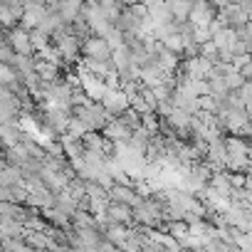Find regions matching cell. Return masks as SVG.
I'll use <instances>...</instances> for the list:
<instances>
[{"label": "cell", "mask_w": 252, "mask_h": 252, "mask_svg": "<svg viewBox=\"0 0 252 252\" xmlns=\"http://www.w3.org/2000/svg\"><path fill=\"white\" fill-rule=\"evenodd\" d=\"M82 55L84 57H94V60H111V47H109L106 37L89 35V37L82 40Z\"/></svg>", "instance_id": "cell-1"}, {"label": "cell", "mask_w": 252, "mask_h": 252, "mask_svg": "<svg viewBox=\"0 0 252 252\" xmlns=\"http://www.w3.org/2000/svg\"><path fill=\"white\" fill-rule=\"evenodd\" d=\"M8 42L15 50V55H35L32 42H30V30H25L20 25H15V28L8 30Z\"/></svg>", "instance_id": "cell-2"}, {"label": "cell", "mask_w": 252, "mask_h": 252, "mask_svg": "<svg viewBox=\"0 0 252 252\" xmlns=\"http://www.w3.org/2000/svg\"><path fill=\"white\" fill-rule=\"evenodd\" d=\"M131 126H126L119 116H114V119H109L106 124H104V129H101V134L109 139V141H129L131 139Z\"/></svg>", "instance_id": "cell-3"}, {"label": "cell", "mask_w": 252, "mask_h": 252, "mask_svg": "<svg viewBox=\"0 0 252 252\" xmlns=\"http://www.w3.org/2000/svg\"><path fill=\"white\" fill-rule=\"evenodd\" d=\"M101 104H104L114 116H119L126 106H129V94H126L124 89H119V87H116V89H109V87H106V94L101 96Z\"/></svg>", "instance_id": "cell-4"}, {"label": "cell", "mask_w": 252, "mask_h": 252, "mask_svg": "<svg viewBox=\"0 0 252 252\" xmlns=\"http://www.w3.org/2000/svg\"><path fill=\"white\" fill-rule=\"evenodd\" d=\"M106 215L114 222H124V225H134V208L129 203H119V200H109L106 203Z\"/></svg>", "instance_id": "cell-5"}, {"label": "cell", "mask_w": 252, "mask_h": 252, "mask_svg": "<svg viewBox=\"0 0 252 252\" xmlns=\"http://www.w3.org/2000/svg\"><path fill=\"white\" fill-rule=\"evenodd\" d=\"M218 18H220L225 25H230V28H240V25L250 23V20H247V13L240 8V3H230V5L220 8V10H218Z\"/></svg>", "instance_id": "cell-6"}, {"label": "cell", "mask_w": 252, "mask_h": 252, "mask_svg": "<svg viewBox=\"0 0 252 252\" xmlns=\"http://www.w3.org/2000/svg\"><path fill=\"white\" fill-rule=\"evenodd\" d=\"M109 200H119V203H129L131 208L141 200V195L136 193L134 186H126V183H114L109 188Z\"/></svg>", "instance_id": "cell-7"}, {"label": "cell", "mask_w": 252, "mask_h": 252, "mask_svg": "<svg viewBox=\"0 0 252 252\" xmlns=\"http://www.w3.org/2000/svg\"><path fill=\"white\" fill-rule=\"evenodd\" d=\"M35 69H37V74L42 77V82H57V79H62L60 74H62V67L57 64V62H50V60H40V57H35Z\"/></svg>", "instance_id": "cell-8"}, {"label": "cell", "mask_w": 252, "mask_h": 252, "mask_svg": "<svg viewBox=\"0 0 252 252\" xmlns=\"http://www.w3.org/2000/svg\"><path fill=\"white\" fill-rule=\"evenodd\" d=\"M166 5L171 8V15L176 23H186L193 10V0H166Z\"/></svg>", "instance_id": "cell-9"}, {"label": "cell", "mask_w": 252, "mask_h": 252, "mask_svg": "<svg viewBox=\"0 0 252 252\" xmlns=\"http://www.w3.org/2000/svg\"><path fill=\"white\" fill-rule=\"evenodd\" d=\"M208 186H213L215 190H220V193L230 195V193H232V183H230V173H227V168H225V171H213V176H210Z\"/></svg>", "instance_id": "cell-10"}, {"label": "cell", "mask_w": 252, "mask_h": 252, "mask_svg": "<svg viewBox=\"0 0 252 252\" xmlns=\"http://www.w3.org/2000/svg\"><path fill=\"white\" fill-rule=\"evenodd\" d=\"M87 3V0H62L60 3V15L64 18V23H72L77 15H79V10H82V5Z\"/></svg>", "instance_id": "cell-11"}, {"label": "cell", "mask_w": 252, "mask_h": 252, "mask_svg": "<svg viewBox=\"0 0 252 252\" xmlns=\"http://www.w3.org/2000/svg\"><path fill=\"white\" fill-rule=\"evenodd\" d=\"M119 119H121L126 126H131V129H139V126H141V114H139L134 106H126V109L119 114Z\"/></svg>", "instance_id": "cell-12"}, {"label": "cell", "mask_w": 252, "mask_h": 252, "mask_svg": "<svg viewBox=\"0 0 252 252\" xmlns=\"http://www.w3.org/2000/svg\"><path fill=\"white\" fill-rule=\"evenodd\" d=\"M225 82H227V89H230V92H237L247 79H245V74H242L240 69H232V72H227V74H225Z\"/></svg>", "instance_id": "cell-13"}, {"label": "cell", "mask_w": 252, "mask_h": 252, "mask_svg": "<svg viewBox=\"0 0 252 252\" xmlns=\"http://www.w3.org/2000/svg\"><path fill=\"white\" fill-rule=\"evenodd\" d=\"M18 79V72L13 64H5V62H0V84H13Z\"/></svg>", "instance_id": "cell-14"}, {"label": "cell", "mask_w": 252, "mask_h": 252, "mask_svg": "<svg viewBox=\"0 0 252 252\" xmlns=\"http://www.w3.org/2000/svg\"><path fill=\"white\" fill-rule=\"evenodd\" d=\"M104 37H106V42H109V47H111V50H116V47H124V45H126V42H124V32H121L119 28H111Z\"/></svg>", "instance_id": "cell-15"}, {"label": "cell", "mask_w": 252, "mask_h": 252, "mask_svg": "<svg viewBox=\"0 0 252 252\" xmlns=\"http://www.w3.org/2000/svg\"><path fill=\"white\" fill-rule=\"evenodd\" d=\"M168 50H173V52H178V55H183V37H181V32H173V35H168L166 40H161Z\"/></svg>", "instance_id": "cell-16"}, {"label": "cell", "mask_w": 252, "mask_h": 252, "mask_svg": "<svg viewBox=\"0 0 252 252\" xmlns=\"http://www.w3.org/2000/svg\"><path fill=\"white\" fill-rule=\"evenodd\" d=\"M240 72L245 74V79H247V82H252V57H250V60H247V62L240 67Z\"/></svg>", "instance_id": "cell-17"}, {"label": "cell", "mask_w": 252, "mask_h": 252, "mask_svg": "<svg viewBox=\"0 0 252 252\" xmlns=\"http://www.w3.org/2000/svg\"><path fill=\"white\" fill-rule=\"evenodd\" d=\"M232 0H210V5L215 8V10H220V8H225V5H230Z\"/></svg>", "instance_id": "cell-18"}, {"label": "cell", "mask_w": 252, "mask_h": 252, "mask_svg": "<svg viewBox=\"0 0 252 252\" xmlns=\"http://www.w3.org/2000/svg\"><path fill=\"white\" fill-rule=\"evenodd\" d=\"M124 5H136V3H141V0H121Z\"/></svg>", "instance_id": "cell-19"}, {"label": "cell", "mask_w": 252, "mask_h": 252, "mask_svg": "<svg viewBox=\"0 0 252 252\" xmlns=\"http://www.w3.org/2000/svg\"><path fill=\"white\" fill-rule=\"evenodd\" d=\"M10 5H23V0H8Z\"/></svg>", "instance_id": "cell-20"}, {"label": "cell", "mask_w": 252, "mask_h": 252, "mask_svg": "<svg viewBox=\"0 0 252 252\" xmlns=\"http://www.w3.org/2000/svg\"><path fill=\"white\" fill-rule=\"evenodd\" d=\"M247 45H250V52H252V35H250V40H247Z\"/></svg>", "instance_id": "cell-21"}, {"label": "cell", "mask_w": 252, "mask_h": 252, "mask_svg": "<svg viewBox=\"0 0 252 252\" xmlns=\"http://www.w3.org/2000/svg\"><path fill=\"white\" fill-rule=\"evenodd\" d=\"M232 3H237V0H232Z\"/></svg>", "instance_id": "cell-22"}]
</instances>
